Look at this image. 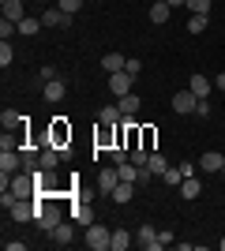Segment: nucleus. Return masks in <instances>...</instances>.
<instances>
[{
	"label": "nucleus",
	"mask_w": 225,
	"mask_h": 251,
	"mask_svg": "<svg viewBox=\"0 0 225 251\" xmlns=\"http://www.w3.org/2000/svg\"><path fill=\"white\" fill-rule=\"evenodd\" d=\"M206 23H210V15H188V34H203Z\"/></svg>",
	"instance_id": "obj_29"
},
{
	"label": "nucleus",
	"mask_w": 225,
	"mask_h": 251,
	"mask_svg": "<svg viewBox=\"0 0 225 251\" xmlns=\"http://www.w3.org/2000/svg\"><path fill=\"white\" fill-rule=\"evenodd\" d=\"M120 184V173H117V165L113 169H101L98 173V195H113V188Z\"/></svg>",
	"instance_id": "obj_8"
},
{
	"label": "nucleus",
	"mask_w": 225,
	"mask_h": 251,
	"mask_svg": "<svg viewBox=\"0 0 225 251\" xmlns=\"http://www.w3.org/2000/svg\"><path fill=\"white\" fill-rule=\"evenodd\" d=\"M4 248H8V251H23L26 244H23V240H4Z\"/></svg>",
	"instance_id": "obj_39"
},
{
	"label": "nucleus",
	"mask_w": 225,
	"mask_h": 251,
	"mask_svg": "<svg viewBox=\"0 0 225 251\" xmlns=\"http://www.w3.org/2000/svg\"><path fill=\"white\" fill-rule=\"evenodd\" d=\"M188 90H192L195 98H210V90H214V83H210L206 75H192V79H188Z\"/></svg>",
	"instance_id": "obj_16"
},
{
	"label": "nucleus",
	"mask_w": 225,
	"mask_h": 251,
	"mask_svg": "<svg viewBox=\"0 0 225 251\" xmlns=\"http://www.w3.org/2000/svg\"><path fill=\"white\" fill-rule=\"evenodd\" d=\"M195 116H210V101H206V98H199V105H195Z\"/></svg>",
	"instance_id": "obj_36"
},
{
	"label": "nucleus",
	"mask_w": 225,
	"mask_h": 251,
	"mask_svg": "<svg viewBox=\"0 0 225 251\" xmlns=\"http://www.w3.org/2000/svg\"><path fill=\"white\" fill-rule=\"evenodd\" d=\"M124 72H128V75H139L143 72V60H131V56H128V68H124Z\"/></svg>",
	"instance_id": "obj_37"
},
{
	"label": "nucleus",
	"mask_w": 225,
	"mask_h": 251,
	"mask_svg": "<svg viewBox=\"0 0 225 251\" xmlns=\"http://www.w3.org/2000/svg\"><path fill=\"white\" fill-rule=\"evenodd\" d=\"M0 124H4V131H23V127H26V116H23L19 109H4V113H0Z\"/></svg>",
	"instance_id": "obj_11"
},
{
	"label": "nucleus",
	"mask_w": 225,
	"mask_h": 251,
	"mask_svg": "<svg viewBox=\"0 0 225 251\" xmlns=\"http://www.w3.org/2000/svg\"><path fill=\"white\" fill-rule=\"evenodd\" d=\"M218 90H225V72H222V75H218Z\"/></svg>",
	"instance_id": "obj_41"
},
{
	"label": "nucleus",
	"mask_w": 225,
	"mask_h": 251,
	"mask_svg": "<svg viewBox=\"0 0 225 251\" xmlns=\"http://www.w3.org/2000/svg\"><path fill=\"white\" fill-rule=\"evenodd\" d=\"M38 30H42V19H30V15H26V19L19 23V34H26V38H38Z\"/></svg>",
	"instance_id": "obj_27"
},
{
	"label": "nucleus",
	"mask_w": 225,
	"mask_h": 251,
	"mask_svg": "<svg viewBox=\"0 0 225 251\" xmlns=\"http://www.w3.org/2000/svg\"><path fill=\"white\" fill-rule=\"evenodd\" d=\"M19 157H23V173H38V169H42V150L23 147V150H19Z\"/></svg>",
	"instance_id": "obj_14"
},
{
	"label": "nucleus",
	"mask_w": 225,
	"mask_h": 251,
	"mask_svg": "<svg viewBox=\"0 0 225 251\" xmlns=\"http://www.w3.org/2000/svg\"><path fill=\"white\" fill-rule=\"evenodd\" d=\"M180 180H184V173L176 165H169L165 173H161V184H169V188H180Z\"/></svg>",
	"instance_id": "obj_26"
},
{
	"label": "nucleus",
	"mask_w": 225,
	"mask_h": 251,
	"mask_svg": "<svg viewBox=\"0 0 225 251\" xmlns=\"http://www.w3.org/2000/svg\"><path fill=\"white\" fill-rule=\"evenodd\" d=\"M150 169H154V173H158V180H161V173H165V169H169V161H165V157H161V150H150V161H147Z\"/></svg>",
	"instance_id": "obj_28"
},
{
	"label": "nucleus",
	"mask_w": 225,
	"mask_h": 251,
	"mask_svg": "<svg viewBox=\"0 0 225 251\" xmlns=\"http://www.w3.org/2000/svg\"><path fill=\"white\" fill-rule=\"evenodd\" d=\"M42 94H45V101H64V94H68V86L64 83H60V79H49V83H45V90H42Z\"/></svg>",
	"instance_id": "obj_18"
},
{
	"label": "nucleus",
	"mask_w": 225,
	"mask_h": 251,
	"mask_svg": "<svg viewBox=\"0 0 225 251\" xmlns=\"http://www.w3.org/2000/svg\"><path fill=\"white\" fill-rule=\"evenodd\" d=\"M72 23V15H64L60 8H49V11H42V26H68Z\"/></svg>",
	"instance_id": "obj_19"
},
{
	"label": "nucleus",
	"mask_w": 225,
	"mask_h": 251,
	"mask_svg": "<svg viewBox=\"0 0 225 251\" xmlns=\"http://www.w3.org/2000/svg\"><path fill=\"white\" fill-rule=\"evenodd\" d=\"M83 4H86V0H56V8L64 11V15H75V11L83 8Z\"/></svg>",
	"instance_id": "obj_32"
},
{
	"label": "nucleus",
	"mask_w": 225,
	"mask_h": 251,
	"mask_svg": "<svg viewBox=\"0 0 225 251\" xmlns=\"http://www.w3.org/2000/svg\"><path fill=\"white\" fill-rule=\"evenodd\" d=\"M4 19H11V23H23V19H26L23 0H4Z\"/></svg>",
	"instance_id": "obj_20"
},
{
	"label": "nucleus",
	"mask_w": 225,
	"mask_h": 251,
	"mask_svg": "<svg viewBox=\"0 0 225 251\" xmlns=\"http://www.w3.org/2000/svg\"><path fill=\"white\" fill-rule=\"evenodd\" d=\"M222 176H225V165H222Z\"/></svg>",
	"instance_id": "obj_43"
},
{
	"label": "nucleus",
	"mask_w": 225,
	"mask_h": 251,
	"mask_svg": "<svg viewBox=\"0 0 225 251\" xmlns=\"http://www.w3.org/2000/svg\"><path fill=\"white\" fill-rule=\"evenodd\" d=\"M86 248L90 251H109V244H113V229H105V225H86Z\"/></svg>",
	"instance_id": "obj_3"
},
{
	"label": "nucleus",
	"mask_w": 225,
	"mask_h": 251,
	"mask_svg": "<svg viewBox=\"0 0 225 251\" xmlns=\"http://www.w3.org/2000/svg\"><path fill=\"white\" fill-rule=\"evenodd\" d=\"M49 236H53V244H56V248H68V244L75 240V232H72V225H64V221H60V225H56V229L49 232Z\"/></svg>",
	"instance_id": "obj_21"
},
{
	"label": "nucleus",
	"mask_w": 225,
	"mask_h": 251,
	"mask_svg": "<svg viewBox=\"0 0 225 251\" xmlns=\"http://www.w3.org/2000/svg\"><path fill=\"white\" fill-rule=\"evenodd\" d=\"M184 173V176H195V173H199V165H195V161H180V165H176Z\"/></svg>",
	"instance_id": "obj_35"
},
{
	"label": "nucleus",
	"mask_w": 225,
	"mask_h": 251,
	"mask_svg": "<svg viewBox=\"0 0 225 251\" xmlns=\"http://www.w3.org/2000/svg\"><path fill=\"white\" fill-rule=\"evenodd\" d=\"M11 60H15V49L8 42H0V68H11Z\"/></svg>",
	"instance_id": "obj_33"
},
{
	"label": "nucleus",
	"mask_w": 225,
	"mask_h": 251,
	"mask_svg": "<svg viewBox=\"0 0 225 251\" xmlns=\"http://www.w3.org/2000/svg\"><path fill=\"white\" fill-rule=\"evenodd\" d=\"M222 165H225L222 150H206V154L199 157V169H203V173H222Z\"/></svg>",
	"instance_id": "obj_12"
},
{
	"label": "nucleus",
	"mask_w": 225,
	"mask_h": 251,
	"mask_svg": "<svg viewBox=\"0 0 225 251\" xmlns=\"http://www.w3.org/2000/svg\"><path fill=\"white\" fill-rule=\"evenodd\" d=\"M165 4H169V8H184V4H188V0H165Z\"/></svg>",
	"instance_id": "obj_40"
},
{
	"label": "nucleus",
	"mask_w": 225,
	"mask_h": 251,
	"mask_svg": "<svg viewBox=\"0 0 225 251\" xmlns=\"http://www.w3.org/2000/svg\"><path fill=\"white\" fill-rule=\"evenodd\" d=\"M101 68H105V75L124 72V68H128V56H124V52H105V56H101Z\"/></svg>",
	"instance_id": "obj_15"
},
{
	"label": "nucleus",
	"mask_w": 225,
	"mask_h": 251,
	"mask_svg": "<svg viewBox=\"0 0 225 251\" xmlns=\"http://www.w3.org/2000/svg\"><path fill=\"white\" fill-rule=\"evenodd\" d=\"M0 184L15 195V199H38V180L30 173H15V176H4L0 173Z\"/></svg>",
	"instance_id": "obj_1"
},
{
	"label": "nucleus",
	"mask_w": 225,
	"mask_h": 251,
	"mask_svg": "<svg viewBox=\"0 0 225 251\" xmlns=\"http://www.w3.org/2000/svg\"><path fill=\"white\" fill-rule=\"evenodd\" d=\"M169 15H173V8L165 4V0H154V4H150V23H154V26L169 23Z\"/></svg>",
	"instance_id": "obj_17"
},
{
	"label": "nucleus",
	"mask_w": 225,
	"mask_h": 251,
	"mask_svg": "<svg viewBox=\"0 0 225 251\" xmlns=\"http://www.w3.org/2000/svg\"><path fill=\"white\" fill-rule=\"evenodd\" d=\"M195 105H199V98H195L192 90H176V94H173V113L192 116V113H195Z\"/></svg>",
	"instance_id": "obj_4"
},
{
	"label": "nucleus",
	"mask_w": 225,
	"mask_h": 251,
	"mask_svg": "<svg viewBox=\"0 0 225 251\" xmlns=\"http://www.w3.org/2000/svg\"><path fill=\"white\" fill-rule=\"evenodd\" d=\"M135 240H139V248H147V251H158L161 244H158V229L154 225H139L135 229Z\"/></svg>",
	"instance_id": "obj_10"
},
{
	"label": "nucleus",
	"mask_w": 225,
	"mask_h": 251,
	"mask_svg": "<svg viewBox=\"0 0 225 251\" xmlns=\"http://www.w3.org/2000/svg\"><path fill=\"white\" fill-rule=\"evenodd\" d=\"M131 83H135V75H128V72H113L109 75V90H113L117 98L131 94Z\"/></svg>",
	"instance_id": "obj_6"
},
{
	"label": "nucleus",
	"mask_w": 225,
	"mask_h": 251,
	"mask_svg": "<svg viewBox=\"0 0 225 251\" xmlns=\"http://www.w3.org/2000/svg\"><path fill=\"white\" fill-rule=\"evenodd\" d=\"M218 248H222V251H225V236H222V240H218Z\"/></svg>",
	"instance_id": "obj_42"
},
{
	"label": "nucleus",
	"mask_w": 225,
	"mask_h": 251,
	"mask_svg": "<svg viewBox=\"0 0 225 251\" xmlns=\"http://www.w3.org/2000/svg\"><path fill=\"white\" fill-rule=\"evenodd\" d=\"M72 218H75V221H79V225H94V210L86 206V202H79V206H75V210H72Z\"/></svg>",
	"instance_id": "obj_25"
},
{
	"label": "nucleus",
	"mask_w": 225,
	"mask_h": 251,
	"mask_svg": "<svg viewBox=\"0 0 225 251\" xmlns=\"http://www.w3.org/2000/svg\"><path fill=\"white\" fill-rule=\"evenodd\" d=\"M120 120H124V113H120L117 105H105V109L98 113V124H120Z\"/></svg>",
	"instance_id": "obj_24"
},
{
	"label": "nucleus",
	"mask_w": 225,
	"mask_h": 251,
	"mask_svg": "<svg viewBox=\"0 0 225 251\" xmlns=\"http://www.w3.org/2000/svg\"><path fill=\"white\" fill-rule=\"evenodd\" d=\"M180 195L184 199H199V195H203V184H199L195 176H184L180 180Z\"/></svg>",
	"instance_id": "obj_22"
},
{
	"label": "nucleus",
	"mask_w": 225,
	"mask_h": 251,
	"mask_svg": "<svg viewBox=\"0 0 225 251\" xmlns=\"http://www.w3.org/2000/svg\"><path fill=\"white\" fill-rule=\"evenodd\" d=\"M117 109L124 113V120H131V116L143 109V98L139 94H124V98H117Z\"/></svg>",
	"instance_id": "obj_13"
},
{
	"label": "nucleus",
	"mask_w": 225,
	"mask_h": 251,
	"mask_svg": "<svg viewBox=\"0 0 225 251\" xmlns=\"http://www.w3.org/2000/svg\"><path fill=\"white\" fill-rule=\"evenodd\" d=\"M11 34H19V23H11V19H0V42H8Z\"/></svg>",
	"instance_id": "obj_31"
},
{
	"label": "nucleus",
	"mask_w": 225,
	"mask_h": 251,
	"mask_svg": "<svg viewBox=\"0 0 225 251\" xmlns=\"http://www.w3.org/2000/svg\"><path fill=\"white\" fill-rule=\"evenodd\" d=\"M131 240H135V236H131L128 229H117V232H113V244H109V251H128Z\"/></svg>",
	"instance_id": "obj_23"
},
{
	"label": "nucleus",
	"mask_w": 225,
	"mask_h": 251,
	"mask_svg": "<svg viewBox=\"0 0 225 251\" xmlns=\"http://www.w3.org/2000/svg\"><path fill=\"white\" fill-rule=\"evenodd\" d=\"M34 221H38V229L42 232H53L60 221H64V214L53 206V202H45V199H38V214H34Z\"/></svg>",
	"instance_id": "obj_2"
},
{
	"label": "nucleus",
	"mask_w": 225,
	"mask_h": 251,
	"mask_svg": "<svg viewBox=\"0 0 225 251\" xmlns=\"http://www.w3.org/2000/svg\"><path fill=\"white\" fill-rule=\"evenodd\" d=\"M135 188H139V184H131V180H120L117 188H113V195H109V199L117 202V206H128V202L135 199Z\"/></svg>",
	"instance_id": "obj_9"
},
{
	"label": "nucleus",
	"mask_w": 225,
	"mask_h": 251,
	"mask_svg": "<svg viewBox=\"0 0 225 251\" xmlns=\"http://www.w3.org/2000/svg\"><path fill=\"white\" fill-rule=\"evenodd\" d=\"M34 214H38V202L34 199H15L11 202V221H34Z\"/></svg>",
	"instance_id": "obj_5"
},
{
	"label": "nucleus",
	"mask_w": 225,
	"mask_h": 251,
	"mask_svg": "<svg viewBox=\"0 0 225 251\" xmlns=\"http://www.w3.org/2000/svg\"><path fill=\"white\" fill-rule=\"evenodd\" d=\"M38 79H42V83H49V79H60V75H56V68H53V64H45L42 72H38Z\"/></svg>",
	"instance_id": "obj_34"
},
{
	"label": "nucleus",
	"mask_w": 225,
	"mask_h": 251,
	"mask_svg": "<svg viewBox=\"0 0 225 251\" xmlns=\"http://www.w3.org/2000/svg\"><path fill=\"white\" fill-rule=\"evenodd\" d=\"M158 244H161V248H165V244H173V232H169V229H161V232H158Z\"/></svg>",
	"instance_id": "obj_38"
},
{
	"label": "nucleus",
	"mask_w": 225,
	"mask_h": 251,
	"mask_svg": "<svg viewBox=\"0 0 225 251\" xmlns=\"http://www.w3.org/2000/svg\"><path fill=\"white\" fill-rule=\"evenodd\" d=\"M19 169H23L19 150H0V173H4V176H15Z\"/></svg>",
	"instance_id": "obj_7"
},
{
	"label": "nucleus",
	"mask_w": 225,
	"mask_h": 251,
	"mask_svg": "<svg viewBox=\"0 0 225 251\" xmlns=\"http://www.w3.org/2000/svg\"><path fill=\"white\" fill-rule=\"evenodd\" d=\"M184 8L192 11V15H210V8H214V4H210V0H188Z\"/></svg>",
	"instance_id": "obj_30"
}]
</instances>
